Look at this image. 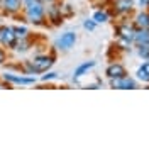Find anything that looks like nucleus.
I'll list each match as a JSON object with an SVG mask.
<instances>
[{"instance_id": "412c9836", "label": "nucleus", "mask_w": 149, "mask_h": 149, "mask_svg": "<svg viewBox=\"0 0 149 149\" xmlns=\"http://www.w3.org/2000/svg\"><path fill=\"white\" fill-rule=\"evenodd\" d=\"M5 61H7V51H5V47L0 46V66L5 65Z\"/></svg>"}, {"instance_id": "2eb2a0df", "label": "nucleus", "mask_w": 149, "mask_h": 149, "mask_svg": "<svg viewBox=\"0 0 149 149\" xmlns=\"http://www.w3.org/2000/svg\"><path fill=\"white\" fill-rule=\"evenodd\" d=\"M93 20L97 22V24H105V22H109V12L107 10H95V14H93Z\"/></svg>"}, {"instance_id": "f257e3e1", "label": "nucleus", "mask_w": 149, "mask_h": 149, "mask_svg": "<svg viewBox=\"0 0 149 149\" xmlns=\"http://www.w3.org/2000/svg\"><path fill=\"white\" fill-rule=\"evenodd\" d=\"M54 61H56L54 53H51V54H36L32 59H29V63L34 70V74H41L49 71L54 65Z\"/></svg>"}, {"instance_id": "393cba45", "label": "nucleus", "mask_w": 149, "mask_h": 149, "mask_svg": "<svg viewBox=\"0 0 149 149\" xmlns=\"http://www.w3.org/2000/svg\"><path fill=\"white\" fill-rule=\"evenodd\" d=\"M41 2H44V3H47V2H51V0H41Z\"/></svg>"}, {"instance_id": "7ed1b4c3", "label": "nucleus", "mask_w": 149, "mask_h": 149, "mask_svg": "<svg viewBox=\"0 0 149 149\" xmlns=\"http://www.w3.org/2000/svg\"><path fill=\"white\" fill-rule=\"evenodd\" d=\"M2 80L10 83L12 86L14 85H36V76H24V73H10V71H5L2 74Z\"/></svg>"}, {"instance_id": "0eeeda50", "label": "nucleus", "mask_w": 149, "mask_h": 149, "mask_svg": "<svg viewBox=\"0 0 149 149\" xmlns=\"http://www.w3.org/2000/svg\"><path fill=\"white\" fill-rule=\"evenodd\" d=\"M115 32H117L119 39H125V41L132 42L134 34H136V26L134 24H127V22H122V24H119L115 27Z\"/></svg>"}, {"instance_id": "f3484780", "label": "nucleus", "mask_w": 149, "mask_h": 149, "mask_svg": "<svg viewBox=\"0 0 149 149\" xmlns=\"http://www.w3.org/2000/svg\"><path fill=\"white\" fill-rule=\"evenodd\" d=\"M61 14H63V17H65V19L73 17V15H74L73 5H70V3H65V5H61Z\"/></svg>"}, {"instance_id": "ddd939ff", "label": "nucleus", "mask_w": 149, "mask_h": 149, "mask_svg": "<svg viewBox=\"0 0 149 149\" xmlns=\"http://www.w3.org/2000/svg\"><path fill=\"white\" fill-rule=\"evenodd\" d=\"M132 44H149V29H136Z\"/></svg>"}, {"instance_id": "dca6fc26", "label": "nucleus", "mask_w": 149, "mask_h": 149, "mask_svg": "<svg viewBox=\"0 0 149 149\" xmlns=\"http://www.w3.org/2000/svg\"><path fill=\"white\" fill-rule=\"evenodd\" d=\"M12 27H14V32H15V37L17 39L29 37V29L26 26H12Z\"/></svg>"}, {"instance_id": "9d476101", "label": "nucleus", "mask_w": 149, "mask_h": 149, "mask_svg": "<svg viewBox=\"0 0 149 149\" xmlns=\"http://www.w3.org/2000/svg\"><path fill=\"white\" fill-rule=\"evenodd\" d=\"M105 74H107V78H122L127 74V70L122 63H110L105 70Z\"/></svg>"}, {"instance_id": "9b49d317", "label": "nucleus", "mask_w": 149, "mask_h": 149, "mask_svg": "<svg viewBox=\"0 0 149 149\" xmlns=\"http://www.w3.org/2000/svg\"><path fill=\"white\" fill-rule=\"evenodd\" d=\"M95 65H97L95 61H85L83 65L78 66V68L74 70V73H73V81H74V83H78V80H80L83 74H86L92 68H95Z\"/></svg>"}, {"instance_id": "cd10ccee", "label": "nucleus", "mask_w": 149, "mask_h": 149, "mask_svg": "<svg viewBox=\"0 0 149 149\" xmlns=\"http://www.w3.org/2000/svg\"><path fill=\"white\" fill-rule=\"evenodd\" d=\"M148 61H149V58H148Z\"/></svg>"}, {"instance_id": "bb28decb", "label": "nucleus", "mask_w": 149, "mask_h": 149, "mask_svg": "<svg viewBox=\"0 0 149 149\" xmlns=\"http://www.w3.org/2000/svg\"><path fill=\"white\" fill-rule=\"evenodd\" d=\"M0 3H2V0H0Z\"/></svg>"}, {"instance_id": "39448f33", "label": "nucleus", "mask_w": 149, "mask_h": 149, "mask_svg": "<svg viewBox=\"0 0 149 149\" xmlns=\"http://www.w3.org/2000/svg\"><path fill=\"white\" fill-rule=\"evenodd\" d=\"M109 85L110 88H117V90H136L137 83L134 78H130L129 74L122 76V78H109Z\"/></svg>"}, {"instance_id": "b1692460", "label": "nucleus", "mask_w": 149, "mask_h": 149, "mask_svg": "<svg viewBox=\"0 0 149 149\" xmlns=\"http://www.w3.org/2000/svg\"><path fill=\"white\" fill-rule=\"evenodd\" d=\"M141 68H142V70L146 71V74L149 76V61H148V63H144V65H141Z\"/></svg>"}, {"instance_id": "a211bd4d", "label": "nucleus", "mask_w": 149, "mask_h": 149, "mask_svg": "<svg viewBox=\"0 0 149 149\" xmlns=\"http://www.w3.org/2000/svg\"><path fill=\"white\" fill-rule=\"evenodd\" d=\"M137 54L142 58V59H148L149 58V44H137Z\"/></svg>"}, {"instance_id": "423d86ee", "label": "nucleus", "mask_w": 149, "mask_h": 149, "mask_svg": "<svg viewBox=\"0 0 149 149\" xmlns=\"http://www.w3.org/2000/svg\"><path fill=\"white\" fill-rule=\"evenodd\" d=\"M76 32L73 31H66L65 34H61V36L58 37V41H56V49L58 51H70L71 47L76 44Z\"/></svg>"}, {"instance_id": "20e7f679", "label": "nucleus", "mask_w": 149, "mask_h": 149, "mask_svg": "<svg viewBox=\"0 0 149 149\" xmlns=\"http://www.w3.org/2000/svg\"><path fill=\"white\" fill-rule=\"evenodd\" d=\"M15 41H17V37H15L14 27L7 26V24H2L0 26V46L5 47V49H14Z\"/></svg>"}, {"instance_id": "f03ea898", "label": "nucleus", "mask_w": 149, "mask_h": 149, "mask_svg": "<svg viewBox=\"0 0 149 149\" xmlns=\"http://www.w3.org/2000/svg\"><path fill=\"white\" fill-rule=\"evenodd\" d=\"M46 19H47V24H51V26H61L63 24V14H61V3L58 2V0H51V2H47L46 5Z\"/></svg>"}, {"instance_id": "f8f14e48", "label": "nucleus", "mask_w": 149, "mask_h": 149, "mask_svg": "<svg viewBox=\"0 0 149 149\" xmlns=\"http://www.w3.org/2000/svg\"><path fill=\"white\" fill-rule=\"evenodd\" d=\"M134 26H136V29H149V12L148 10H142V12H139L136 15Z\"/></svg>"}, {"instance_id": "6ab92c4d", "label": "nucleus", "mask_w": 149, "mask_h": 149, "mask_svg": "<svg viewBox=\"0 0 149 149\" xmlns=\"http://www.w3.org/2000/svg\"><path fill=\"white\" fill-rule=\"evenodd\" d=\"M97 26H98V24H97L93 19H86V20H83V27L86 29V31H90V32H93V31L97 29Z\"/></svg>"}, {"instance_id": "4468645a", "label": "nucleus", "mask_w": 149, "mask_h": 149, "mask_svg": "<svg viewBox=\"0 0 149 149\" xmlns=\"http://www.w3.org/2000/svg\"><path fill=\"white\" fill-rule=\"evenodd\" d=\"M32 46V41H31V37H24V39H17L15 41V46H14V51H17L20 54H24V53H27L29 49Z\"/></svg>"}, {"instance_id": "4be33fe9", "label": "nucleus", "mask_w": 149, "mask_h": 149, "mask_svg": "<svg viewBox=\"0 0 149 149\" xmlns=\"http://www.w3.org/2000/svg\"><path fill=\"white\" fill-rule=\"evenodd\" d=\"M103 85H100L98 83V81H97V83H90V85H86V88H88V90H98V88H102Z\"/></svg>"}, {"instance_id": "a878e982", "label": "nucleus", "mask_w": 149, "mask_h": 149, "mask_svg": "<svg viewBox=\"0 0 149 149\" xmlns=\"http://www.w3.org/2000/svg\"><path fill=\"white\" fill-rule=\"evenodd\" d=\"M58 2H63V0H58Z\"/></svg>"}, {"instance_id": "aec40b11", "label": "nucleus", "mask_w": 149, "mask_h": 149, "mask_svg": "<svg viewBox=\"0 0 149 149\" xmlns=\"http://www.w3.org/2000/svg\"><path fill=\"white\" fill-rule=\"evenodd\" d=\"M58 78V73L54 71H46V74L41 76V81H49V80H56Z\"/></svg>"}, {"instance_id": "6e6552de", "label": "nucleus", "mask_w": 149, "mask_h": 149, "mask_svg": "<svg viewBox=\"0 0 149 149\" xmlns=\"http://www.w3.org/2000/svg\"><path fill=\"white\" fill-rule=\"evenodd\" d=\"M136 5V0H115L113 2V10H115V15H127L132 12Z\"/></svg>"}, {"instance_id": "1a4fd4ad", "label": "nucleus", "mask_w": 149, "mask_h": 149, "mask_svg": "<svg viewBox=\"0 0 149 149\" xmlns=\"http://www.w3.org/2000/svg\"><path fill=\"white\" fill-rule=\"evenodd\" d=\"M0 9L3 10V14H7V15H17L22 10V2L20 0H2Z\"/></svg>"}, {"instance_id": "5701e85b", "label": "nucleus", "mask_w": 149, "mask_h": 149, "mask_svg": "<svg viewBox=\"0 0 149 149\" xmlns=\"http://www.w3.org/2000/svg\"><path fill=\"white\" fill-rule=\"evenodd\" d=\"M139 5L142 9H149V0H139Z\"/></svg>"}]
</instances>
